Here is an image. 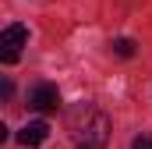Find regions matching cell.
<instances>
[{"mask_svg": "<svg viewBox=\"0 0 152 149\" xmlns=\"http://www.w3.org/2000/svg\"><path fill=\"white\" fill-rule=\"evenodd\" d=\"M28 107H36L39 114H53V110H60V92H57V85L39 82L36 89L28 92Z\"/></svg>", "mask_w": 152, "mask_h": 149, "instance_id": "2", "label": "cell"}, {"mask_svg": "<svg viewBox=\"0 0 152 149\" xmlns=\"http://www.w3.org/2000/svg\"><path fill=\"white\" fill-rule=\"evenodd\" d=\"M113 53L117 57H134V39H113Z\"/></svg>", "mask_w": 152, "mask_h": 149, "instance_id": "5", "label": "cell"}, {"mask_svg": "<svg viewBox=\"0 0 152 149\" xmlns=\"http://www.w3.org/2000/svg\"><path fill=\"white\" fill-rule=\"evenodd\" d=\"M25 43H28V29H25V25H7V29L0 32V46H4V53H18Z\"/></svg>", "mask_w": 152, "mask_h": 149, "instance_id": "4", "label": "cell"}, {"mask_svg": "<svg viewBox=\"0 0 152 149\" xmlns=\"http://www.w3.org/2000/svg\"><path fill=\"white\" fill-rule=\"evenodd\" d=\"M71 142H75V149H106L110 117L103 110H96L92 103H81L71 114Z\"/></svg>", "mask_w": 152, "mask_h": 149, "instance_id": "1", "label": "cell"}, {"mask_svg": "<svg viewBox=\"0 0 152 149\" xmlns=\"http://www.w3.org/2000/svg\"><path fill=\"white\" fill-rule=\"evenodd\" d=\"M46 139H50V124H46V121H28V124H25V128L18 131V142H21L25 149L42 146Z\"/></svg>", "mask_w": 152, "mask_h": 149, "instance_id": "3", "label": "cell"}, {"mask_svg": "<svg viewBox=\"0 0 152 149\" xmlns=\"http://www.w3.org/2000/svg\"><path fill=\"white\" fill-rule=\"evenodd\" d=\"M131 149H152V139L149 135H138V139L131 142Z\"/></svg>", "mask_w": 152, "mask_h": 149, "instance_id": "6", "label": "cell"}]
</instances>
